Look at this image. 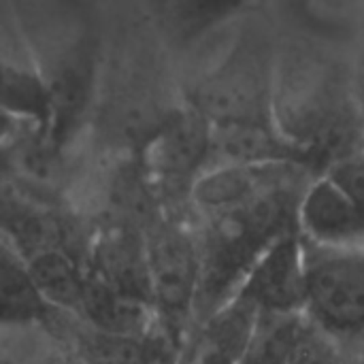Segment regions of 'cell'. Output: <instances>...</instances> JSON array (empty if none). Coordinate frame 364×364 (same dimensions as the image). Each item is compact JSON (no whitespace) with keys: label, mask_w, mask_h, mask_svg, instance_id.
<instances>
[{"label":"cell","mask_w":364,"mask_h":364,"mask_svg":"<svg viewBox=\"0 0 364 364\" xmlns=\"http://www.w3.org/2000/svg\"><path fill=\"white\" fill-rule=\"evenodd\" d=\"M296 232L311 245H364V215L333 179L318 173L301 194Z\"/></svg>","instance_id":"8"},{"label":"cell","mask_w":364,"mask_h":364,"mask_svg":"<svg viewBox=\"0 0 364 364\" xmlns=\"http://www.w3.org/2000/svg\"><path fill=\"white\" fill-rule=\"evenodd\" d=\"M318 175L303 164H218L205 168L188 190L186 203L194 220L215 218L267 194L273 188Z\"/></svg>","instance_id":"6"},{"label":"cell","mask_w":364,"mask_h":364,"mask_svg":"<svg viewBox=\"0 0 364 364\" xmlns=\"http://www.w3.org/2000/svg\"><path fill=\"white\" fill-rule=\"evenodd\" d=\"M328 179H333L343 194L360 209L364 215V154H354V156H346L337 162H333L331 166H326L322 171Z\"/></svg>","instance_id":"16"},{"label":"cell","mask_w":364,"mask_h":364,"mask_svg":"<svg viewBox=\"0 0 364 364\" xmlns=\"http://www.w3.org/2000/svg\"><path fill=\"white\" fill-rule=\"evenodd\" d=\"M307 331L303 311L258 309L235 364H290Z\"/></svg>","instance_id":"11"},{"label":"cell","mask_w":364,"mask_h":364,"mask_svg":"<svg viewBox=\"0 0 364 364\" xmlns=\"http://www.w3.org/2000/svg\"><path fill=\"white\" fill-rule=\"evenodd\" d=\"M320 2H322V0H288V4H290L296 13H299V11H301V13H311Z\"/></svg>","instance_id":"19"},{"label":"cell","mask_w":364,"mask_h":364,"mask_svg":"<svg viewBox=\"0 0 364 364\" xmlns=\"http://www.w3.org/2000/svg\"><path fill=\"white\" fill-rule=\"evenodd\" d=\"M352 358H354V364H364V346L352 354Z\"/></svg>","instance_id":"20"},{"label":"cell","mask_w":364,"mask_h":364,"mask_svg":"<svg viewBox=\"0 0 364 364\" xmlns=\"http://www.w3.org/2000/svg\"><path fill=\"white\" fill-rule=\"evenodd\" d=\"M277 130L303 149L314 173L363 151L352 98L350 58L294 41L277 47L271 94Z\"/></svg>","instance_id":"1"},{"label":"cell","mask_w":364,"mask_h":364,"mask_svg":"<svg viewBox=\"0 0 364 364\" xmlns=\"http://www.w3.org/2000/svg\"><path fill=\"white\" fill-rule=\"evenodd\" d=\"M277 47L250 32L190 98L211 122H273L271 94Z\"/></svg>","instance_id":"3"},{"label":"cell","mask_w":364,"mask_h":364,"mask_svg":"<svg viewBox=\"0 0 364 364\" xmlns=\"http://www.w3.org/2000/svg\"><path fill=\"white\" fill-rule=\"evenodd\" d=\"M350 79H352V98H354V109H356V117L360 126L364 154V43L350 55Z\"/></svg>","instance_id":"17"},{"label":"cell","mask_w":364,"mask_h":364,"mask_svg":"<svg viewBox=\"0 0 364 364\" xmlns=\"http://www.w3.org/2000/svg\"><path fill=\"white\" fill-rule=\"evenodd\" d=\"M47 79L36 70L0 58V113L21 128L41 132L47 119Z\"/></svg>","instance_id":"12"},{"label":"cell","mask_w":364,"mask_h":364,"mask_svg":"<svg viewBox=\"0 0 364 364\" xmlns=\"http://www.w3.org/2000/svg\"><path fill=\"white\" fill-rule=\"evenodd\" d=\"M211 119L190 100L173 109L147 136L141 166L147 181L164 192L188 196L194 179L207 168Z\"/></svg>","instance_id":"5"},{"label":"cell","mask_w":364,"mask_h":364,"mask_svg":"<svg viewBox=\"0 0 364 364\" xmlns=\"http://www.w3.org/2000/svg\"><path fill=\"white\" fill-rule=\"evenodd\" d=\"M252 0H162L171 32L183 41H196L239 17Z\"/></svg>","instance_id":"13"},{"label":"cell","mask_w":364,"mask_h":364,"mask_svg":"<svg viewBox=\"0 0 364 364\" xmlns=\"http://www.w3.org/2000/svg\"><path fill=\"white\" fill-rule=\"evenodd\" d=\"M26 271L51 311L81 318L85 294V269L66 245H49L23 258Z\"/></svg>","instance_id":"10"},{"label":"cell","mask_w":364,"mask_h":364,"mask_svg":"<svg viewBox=\"0 0 364 364\" xmlns=\"http://www.w3.org/2000/svg\"><path fill=\"white\" fill-rule=\"evenodd\" d=\"M51 309L41 301L26 264L0 245V324H30Z\"/></svg>","instance_id":"14"},{"label":"cell","mask_w":364,"mask_h":364,"mask_svg":"<svg viewBox=\"0 0 364 364\" xmlns=\"http://www.w3.org/2000/svg\"><path fill=\"white\" fill-rule=\"evenodd\" d=\"M303 164L307 156L273 122H211L209 166L218 164Z\"/></svg>","instance_id":"9"},{"label":"cell","mask_w":364,"mask_h":364,"mask_svg":"<svg viewBox=\"0 0 364 364\" xmlns=\"http://www.w3.org/2000/svg\"><path fill=\"white\" fill-rule=\"evenodd\" d=\"M237 294L256 309L303 311L305 262L303 241L296 230L269 243L245 273Z\"/></svg>","instance_id":"7"},{"label":"cell","mask_w":364,"mask_h":364,"mask_svg":"<svg viewBox=\"0 0 364 364\" xmlns=\"http://www.w3.org/2000/svg\"><path fill=\"white\" fill-rule=\"evenodd\" d=\"M19 124L13 122L11 117H6L4 113H0V149L6 147V143H11L15 139V134L19 132Z\"/></svg>","instance_id":"18"},{"label":"cell","mask_w":364,"mask_h":364,"mask_svg":"<svg viewBox=\"0 0 364 364\" xmlns=\"http://www.w3.org/2000/svg\"><path fill=\"white\" fill-rule=\"evenodd\" d=\"M303 314L309 326L354 354L364 346V245L324 247L303 241Z\"/></svg>","instance_id":"2"},{"label":"cell","mask_w":364,"mask_h":364,"mask_svg":"<svg viewBox=\"0 0 364 364\" xmlns=\"http://www.w3.org/2000/svg\"><path fill=\"white\" fill-rule=\"evenodd\" d=\"M79 364H151V350L147 337L92 328V335L81 339Z\"/></svg>","instance_id":"15"},{"label":"cell","mask_w":364,"mask_h":364,"mask_svg":"<svg viewBox=\"0 0 364 364\" xmlns=\"http://www.w3.org/2000/svg\"><path fill=\"white\" fill-rule=\"evenodd\" d=\"M149 294L158 322L171 339L194 322V303L200 277L196 224L158 220L145 232Z\"/></svg>","instance_id":"4"},{"label":"cell","mask_w":364,"mask_h":364,"mask_svg":"<svg viewBox=\"0 0 364 364\" xmlns=\"http://www.w3.org/2000/svg\"><path fill=\"white\" fill-rule=\"evenodd\" d=\"M0 364H13V363H9L6 358H2V356H0Z\"/></svg>","instance_id":"21"}]
</instances>
